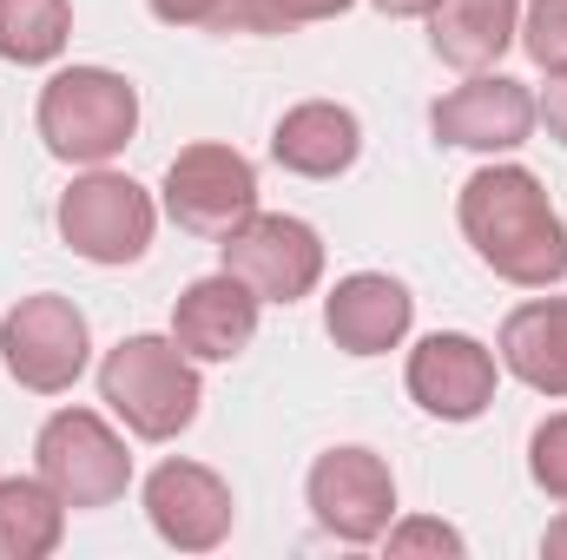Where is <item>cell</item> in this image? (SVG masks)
<instances>
[{"label": "cell", "instance_id": "6", "mask_svg": "<svg viewBox=\"0 0 567 560\" xmlns=\"http://www.w3.org/2000/svg\"><path fill=\"white\" fill-rule=\"evenodd\" d=\"M152 225H158V211L126 172H86L60 198V238L86 265H140L152 245Z\"/></svg>", "mask_w": 567, "mask_h": 560}, {"label": "cell", "instance_id": "18", "mask_svg": "<svg viewBox=\"0 0 567 560\" xmlns=\"http://www.w3.org/2000/svg\"><path fill=\"white\" fill-rule=\"evenodd\" d=\"M66 535V501L40 475L0 481V560H47Z\"/></svg>", "mask_w": 567, "mask_h": 560}, {"label": "cell", "instance_id": "5", "mask_svg": "<svg viewBox=\"0 0 567 560\" xmlns=\"http://www.w3.org/2000/svg\"><path fill=\"white\" fill-rule=\"evenodd\" d=\"M86 350H93L86 317H80V303H66V297H20V303L7 310V323H0L7 376H13L20 390H33V396L73 390L80 370H86Z\"/></svg>", "mask_w": 567, "mask_h": 560}, {"label": "cell", "instance_id": "24", "mask_svg": "<svg viewBox=\"0 0 567 560\" xmlns=\"http://www.w3.org/2000/svg\"><path fill=\"white\" fill-rule=\"evenodd\" d=\"M218 7H225V0H152V13H158L165 27H212Z\"/></svg>", "mask_w": 567, "mask_h": 560}, {"label": "cell", "instance_id": "11", "mask_svg": "<svg viewBox=\"0 0 567 560\" xmlns=\"http://www.w3.org/2000/svg\"><path fill=\"white\" fill-rule=\"evenodd\" d=\"M410 396L442 422H475L495 403V356L462 330H435L410 350Z\"/></svg>", "mask_w": 567, "mask_h": 560}, {"label": "cell", "instance_id": "2", "mask_svg": "<svg viewBox=\"0 0 567 560\" xmlns=\"http://www.w3.org/2000/svg\"><path fill=\"white\" fill-rule=\"evenodd\" d=\"M100 396L140 442H172L178 428H192L198 403H205L198 370L178 350V336H126L120 350H106Z\"/></svg>", "mask_w": 567, "mask_h": 560}, {"label": "cell", "instance_id": "4", "mask_svg": "<svg viewBox=\"0 0 567 560\" xmlns=\"http://www.w3.org/2000/svg\"><path fill=\"white\" fill-rule=\"evenodd\" d=\"M40 481L66 501V508H113L133 481V455L126 442L93 416V409H60L47 416L40 442H33Z\"/></svg>", "mask_w": 567, "mask_h": 560}, {"label": "cell", "instance_id": "17", "mask_svg": "<svg viewBox=\"0 0 567 560\" xmlns=\"http://www.w3.org/2000/svg\"><path fill=\"white\" fill-rule=\"evenodd\" d=\"M508 40H515V0H442L429 13V46L462 73L495 66Z\"/></svg>", "mask_w": 567, "mask_h": 560}, {"label": "cell", "instance_id": "27", "mask_svg": "<svg viewBox=\"0 0 567 560\" xmlns=\"http://www.w3.org/2000/svg\"><path fill=\"white\" fill-rule=\"evenodd\" d=\"M542 554H555V560H567V515L548 528V541H542Z\"/></svg>", "mask_w": 567, "mask_h": 560}, {"label": "cell", "instance_id": "10", "mask_svg": "<svg viewBox=\"0 0 567 560\" xmlns=\"http://www.w3.org/2000/svg\"><path fill=\"white\" fill-rule=\"evenodd\" d=\"M145 515H152L165 548L212 554L231 535V488L198 462H158L145 475Z\"/></svg>", "mask_w": 567, "mask_h": 560}, {"label": "cell", "instance_id": "3", "mask_svg": "<svg viewBox=\"0 0 567 560\" xmlns=\"http://www.w3.org/2000/svg\"><path fill=\"white\" fill-rule=\"evenodd\" d=\"M140 133V93L106 66H66L40 93V139L53 158L106 165Z\"/></svg>", "mask_w": 567, "mask_h": 560}, {"label": "cell", "instance_id": "9", "mask_svg": "<svg viewBox=\"0 0 567 560\" xmlns=\"http://www.w3.org/2000/svg\"><path fill=\"white\" fill-rule=\"evenodd\" d=\"M310 515L323 535L363 548V541H383L390 535V515H396V481L383 468L377 448H330L317 455L310 468Z\"/></svg>", "mask_w": 567, "mask_h": 560}, {"label": "cell", "instance_id": "21", "mask_svg": "<svg viewBox=\"0 0 567 560\" xmlns=\"http://www.w3.org/2000/svg\"><path fill=\"white\" fill-rule=\"evenodd\" d=\"M528 475L548 501L567 508V416H548L535 435H528Z\"/></svg>", "mask_w": 567, "mask_h": 560}, {"label": "cell", "instance_id": "20", "mask_svg": "<svg viewBox=\"0 0 567 560\" xmlns=\"http://www.w3.org/2000/svg\"><path fill=\"white\" fill-rule=\"evenodd\" d=\"M350 0H225L218 7V33H284V27H310V20H337Z\"/></svg>", "mask_w": 567, "mask_h": 560}, {"label": "cell", "instance_id": "26", "mask_svg": "<svg viewBox=\"0 0 567 560\" xmlns=\"http://www.w3.org/2000/svg\"><path fill=\"white\" fill-rule=\"evenodd\" d=\"M383 13H396V20H416V13H435L442 0H377Z\"/></svg>", "mask_w": 567, "mask_h": 560}, {"label": "cell", "instance_id": "22", "mask_svg": "<svg viewBox=\"0 0 567 560\" xmlns=\"http://www.w3.org/2000/svg\"><path fill=\"white\" fill-rule=\"evenodd\" d=\"M522 46H528L535 66L561 73L567 66V0H535V7H528V20H522Z\"/></svg>", "mask_w": 567, "mask_h": 560}, {"label": "cell", "instance_id": "15", "mask_svg": "<svg viewBox=\"0 0 567 560\" xmlns=\"http://www.w3.org/2000/svg\"><path fill=\"white\" fill-rule=\"evenodd\" d=\"M357 152H363L357 113L350 106H330V100L290 106L278 120V133H271V158H278L284 172H297V178H337V172L357 165Z\"/></svg>", "mask_w": 567, "mask_h": 560}, {"label": "cell", "instance_id": "16", "mask_svg": "<svg viewBox=\"0 0 567 560\" xmlns=\"http://www.w3.org/2000/svg\"><path fill=\"white\" fill-rule=\"evenodd\" d=\"M502 363L528 390L567 396V297H535V303L508 310V323H502Z\"/></svg>", "mask_w": 567, "mask_h": 560}, {"label": "cell", "instance_id": "19", "mask_svg": "<svg viewBox=\"0 0 567 560\" xmlns=\"http://www.w3.org/2000/svg\"><path fill=\"white\" fill-rule=\"evenodd\" d=\"M66 33H73L66 0H0V60L47 66V60H60Z\"/></svg>", "mask_w": 567, "mask_h": 560}, {"label": "cell", "instance_id": "13", "mask_svg": "<svg viewBox=\"0 0 567 560\" xmlns=\"http://www.w3.org/2000/svg\"><path fill=\"white\" fill-rule=\"evenodd\" d=\"M172 336L192 363H231L258 336V290L231 271L185 283L172 303Z\"/></svg>", "mask_w": 567, "mask_h": 560}, {"label": "cell", "instance_id": "12", "mask_svg": "<svg viewBox=\"0 0 567 560\" xmlns=\"http://www.w3.org/2000/svg\"><path fill=\"white\" fill-rule=\"evenodd\" d=\"M435 139L462 145V152H515L535 126V93L522 80H502V73H475L468 86H455L449 100H435L429 113Z\"/></svg>", "mask_w": 567, "mask_h": 560}, {"label": "cell", "instance_id": "23", "mask_svg": "<svg viewBox=\"0 0 567 560\" xmlns=\"http://www.w3.org/2000/svg\"><path fill=\"white\" fill-rule=\"evenodd\" d=\"M390 554H462V535L442 521H403L390 528Z\"/></svg>", "mask_w": 567, "mask_h": 560}, {"label": "cell", "instance_id": "25", "mask_svg": "<svg viewBox=\"0 0 567 560\" xmlns=\"http://www.w3.org/2000/svg\"><path fill=\"white\" fill-rule=\"evenodd\" d=\"M535 120L567 145V66H561V73H548V93L535 100Z\"/></svg>", "mask_w": 567, "mask_h": 560}, {"label": "cell", "instance_id": "7", "mask_svg": "<svg viewBox=\"0 0 567 560\" xmlns=\"http://www.w3.org/2000/svg\"><path fill=\"white\" fill-rule=\"evenodd\" d=\"M165 211L192 238H231L258 211V172L231 145H185L165 172Z\"/></svg>", "mask_w": 567, "mask_h": 560}, {"label": "cell", "instance_id": "8", "mask_svg": "<svg viewBox=\"0 0 567 560\" xmlns=\"http://www.w3.org/2000/svg\"><path fill=\"white\" fill-rule=\"evenodd\" d=\"M225 271L258 290V303H297L323 278V238L303 218L284 211H251L231 238H218Z\"/></svg>", "mask_w": 567, "mask_h": 560}, {"label": "cell", "instance_id": "1", "mask_svg": "<svg viewBox=\"0 0 567 560\" xmlns=\"http://www.w3.org/2000/svg\"><path fill=\"white\" fill-rule=\"evenodd\" d=\"M455 218L495 278L522 283V290H548L567 278V225L528 165H482L462 185Z\"/></svg>", "mask_w": 567, "mask_h": 560}, {"label": "cell", "instance_id": "14", "mask_svg": "<svg viewBox=\"0 0 567 560\" xmlns=\"http://www.w3.org/2000/svg\"><path fill=\"white\" fill-rule=\"evenodd\" d=\"M410 317H416V297L383 271H357L330 290L323 303V330L343 356H383L410 336Z\"/></svg>", "mask_w": 567, "mask_h": 560}]
</instances>
